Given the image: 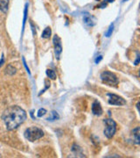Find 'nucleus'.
Wrapping results in <instances>:
<instances>
[{"mask_svg":"<svg viewBox=\"0 0 140 158\" xmlns=\"http://www.w3.org/2000/svg\"><path fill=\"white\" fill-rule=\"evenodd\" d=\"M6 70V74H8L10 76H12V75H14V74L16 73V69L14 68L13 66H11V65H8Z\"/></svg>","mask_w":140,"mask_h":158,"instance_id":"nucleus-14","label":"nucleus"},{"mask_svg":"<svg viewBox=\"0 0 140 158\" xmlns=\"http://www.w3.org/2000/svg\"><path fill=\"white\" fill-rule=\"evenodd\" d=\"M138 62H139V55L138 54V57H137V60H136V62H135V65H138Z\"/></svg>","mask_w":140,"mask_h":158,"instance_id":"nucleus-21","label":"nucleus"},{"mask_svg":"<svg viewBox=\"0 0 140 158\" xmlns=\"http://www.w3.org/2000/svg\"><path fill=\"white\" fill-rule=\"evenodd\" d=\"M113 30H114V24H111L110 26V27H109V30H108V32L106 33V37H110L112 35V33H113Z\"/></svg>","mask_w":140,"mask_h":158,"instance_id":"nucleus-16","label":"nucleus"},{"mask_svg":"<svg viewBox=\"0 0 140 158\" xmlns=\"http://www.w3.org/2000/svg\"><path fill=\"white\" fill-rule=\"evenodd\" d=\"M126 1H128V0H123V2H126Z\"/></svg>","mask_w":140,"mask_h":158,"instance_id":"nucleus-23","label":"nucleus"},{"mask_svg":"<svg viewBox=\"0 0 140 158\" xmlns=\"http://www.w3.org/2000/svg\"><path fill=\"white\" fill-rule=\"evenodd\" d=\"M46 76L52 80H55L56 79V73L54 72V70L53 69H46Z\"/></svg>","mask_w":140,"mask_h":158,"instance_id":"nucleus-13","label":"nucleus"},{"mask_svg":"<svg viewBox=\"0 0 140 158\" xmlns=\"http://www.w3.org/2000/svg\"><path fill=\"white\" fill-rule=\"evenodd\" d=\"M22 61H23V64H24L25 68H26V71H27L29 75H31L30 69H29V68H28V66H27V64H26V59H25V57H22Z\"/></svg>","mask_w":140,"mask_h":158,"instance_id":"nucleus-18","label":"nucleus"},{"mask_svg":"<svg viewBox=\"0 0 140 158\" xmlns=\"http://www.w3.org/2000/svg\"><path fill=\"white\" fill-rule=\"evenodd\" d=\"M92 113L96 116H101L102 114V108L101 104L97 100H95L93 104H92Z\"/></svg>","mask_w":140,"mask_h":158,"instance_id":"nucleus-7","label":"nucleus"},{"mask_svg":"<svg viewBox=\"0 0 140 158\" xmlns=\"http://www.w3.org/2000/svg\"><path fill=\"white\" fill-rule=\"evenodd\" d=\"M114 0H108V2H113Z\"/></svg>","mask_w":140,"mask_h":158,"instance_id":"nucleus-22","label":"nucleus"},{"mask_svg":"<svg viewBox=\"0 0 140 158\" xmlns=\"http://www.w3.org/2000/svg\"><path fill=\"white\" fill-rule=\"evenodd\" d=\"M53 42H54V54H55V57L57 60H60L61 58V55L62 52V40L61 38L55 34L54 36L53 39Z\"/></svg>","mask_w":140,"mask_h":158,"instance_id":"nucleus-6","label":"nucleus"},{"mask_svg":"<svg viewBox=\"0 0 140 158\" xmlns=\"http://www.w3.org/2000/svg\"><path fill=\"white\" fill-rule=\"evenodd\" d=\"M27 118L26 111L18 106H10L4 111L2 114V119L6 125V129L11 131L18 128Z\"/></svg>","mask_w":140,"mask_h":158,"instance_id":"nucleus-1","label":"nucleus"},{"mask_svg":"<svg viewBox=\"0 0 140 158\" xmlns=\"http://www.w3.org/2000/svg\"><path fill=\"white\" fill-rule=\"evenodd\" d=\"M4 63H5V56H4V54H2V56H1V60H0V68L3 66Z\"/></svg>","mask_w":140,"mask_h":158,"instance_id":"nucleus-19","label":"nucleus"},{"mask_svg":"<svg viewBox=\"0 0 140 158\" xmlns=\"http://www.w3.org/2000/svg\"><path fill=\"white\" fill-rule=\"evenodd\" d=\"M9 6V0H0V11L4 13H6L8 11Z\"/></svg>","mask_w":140,"mask_h":158,"instance_id":"nucleus-9","label":"nucleus"},{"mask_svg":"<svg viewBox=\"0 0 140 158\" xmlns=\"http://www.w3.org/2000/svg\"><path fill=\"white\" fill-rule=\"evenodd\" d=\"M24 135L26 140L34 142V141L42 138L44 136V132H43V130L38 127H28L26 129Z\"/></svg>","mask_w":140,"mask_h":158,"instance_id":"nucleus-2","label":"nucleus"},{"mask_svg":"<svg viewBox=\"0 0 140 158\" xmlns=\"http://www.w3.org/2000/svg\"><path fill=\"white\" fill-rule=\"evenodd\" d=\"M51 34H52V30H51L50 27H47L44 29V31L42 32L41 34V37L43 39H49L51 37Z\"/></svg>","mask_w":140,"mask_h":158,"instance_id":"nucleus-11","label":"nucleus"},{"mask_svg":"<svg viewBox=\"0 0 140 158\" xmlns=\"http://www.w3.org/2000/svg\"><path fill=\"white\" fill-rule=\"evenodd\" d=\"M101 79L103 83L108 85H118L119 80L118 77L110 71H103L101 74Z\"/></svg>","mask_w":140,"mask_h":158,"instance_id":"nucleus-4","label":"nucleus"},{"mask_svg":"<svg viewBox=\"0 0 140 158\" xmlns=\"http://www.w3.org/2000/svg\"><path fill=\"white\" fill-rule=\"evenodd\" d=\"M107 96L109 97V104L112 106H124L126 104V100L123 98L122 97L118 96L117 94L113 93H107Z\"/></svg>","mask_w":140,"mask_h":158,"instance_id":"nucleus-5","label":"nucleus"},{"mask_svg":"<svg viewBox=\"0 0 140 158\" xmlns=\"http://www.w3.org/2000/svg\"><path fill=\"white\" fill-rule=\"evenodd\" d=\"M139 133H140L139 127H136V128H134V129H133V131H132V134H133V136H134L135 143H136V144H139L140 143Z\"/></svg>","mask_w":140,"mask_h":158,"instance_id":"nucleus-10","label":"nucleus"},{"mask_svg":"<svg viewBox=\"0 0 140 158\" xmlns=\"http://www.w3.org/2000/svg\"><path fill=\"white\" fill-rule=\"evenodd\" d=\"M83 21L88 27H93L95 25V21L93 17L90 15L89 13H85L83 16Z\"/></svg>","mask_w":140,"mask_h":158,"instance_id":"nucleus-8","label":"nucleus"},{"mask_svg":"<svg viewBox=\"0 0 140 158\" xmlns=\"http://www.w3.org/2000/svg\"><path fill=\"white\" fill-rule=\"evenodd\" d=\"M52 117H50V118H47L46 119L47 120H50V121H53V120H55V119H58V118H60V116H59V114L57 113V112H55V111H53L52 112Z\"/></svg>","mask_w":140,"mask_h":158,"instance_id":"nucleus-15","label":"nucleus"},{"mask_svg":"<svg viewBox=\"0 0 140 158\" xmlns=\"http://www.w3.org/2000/svg\"><path fill=\"white\" fill-rule=\"evenodd\" d=\"M28 14V4L26 3L25 6V10H24V18H23V27H22V34H24V29H25V25L26 22V19H27Z\"/></svg>","mask_w":140,"mask_h":158,"instance_id":"nucleus-12","label":"nucleus"},{"mask_svg":"<svg viewBox=\"0 0 140 158\" xmlns=\"http://www.w3.org/2000/svg\"><path fill=\"white\" fill-rule=\"evenodd\" d=\"M102 59V56H100L99 57H97V58L95 59V63H98V62L101 61Z\"/></svg>","mask_w":140,"mask_h":158,"instance_id":"nucleus-20","label":"nucleus"},{"mask_svg":"<svg viewBox=\"0 0 140 158\" xmlns=\"http://www.w3.org/2000/svg\"><path fill=\"white\" fill-rule=\"evenodd\" d=\"M103 123L105 124V129L103 131L104 135L106 136L108 139H110L116 134L117 123L112 118H105V119H103Z\"/></svg>","mask_w":140,"mask_h":158,"instance_id":"nucleus-3","label":"nucleus"},{"mask_svg":"<svg viewBox=\"0 0 140 158\" xmlns=\"http://www.w3.org/2000/svg\"><path fill=\"white\" fill-rule=\"evenodd\" d=\"M46 113V109H44V108H41V109H39V112H38V117L39 118H41L42 116H44Z\"/></svg>","mask_w":140,"mask_h":158,"instance_id":"nucleus-17","label":"nucleus"}]
</instances>
